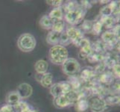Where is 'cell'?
Wrapping results in <instances>:
<instances>
[{
	"mask_svg": "<svg viewBox=\"0 0 120 112\" xmlns=\"http://www.w3.org/2000/svg\"><path fill=\"white\" fill-rule=\"evenodd\" d=\"M89 108L92 112H104L107 110V106L104 98L98 96L91 97L88 99Z\"/></svg>",
	"mask_w": 120,
	"mask_h": 112,
	"instance_id": "7",
	"label": "cell"
},
{
	"mask_svg": "<svg viewBox=\"0 0 120 112\" xmlns=\"http://www.w3.org/2000/svg\"><path fill=\"white\" fill-rule=\"evenodd\" d=\"M39 24L41 26V28H43V29L51 30L52 25H53V22H52V20L49 18V16L48 15H43L42 17L40 18Z\"/></svg>",
	"mask_w": 120,
	"mask_h": 112,
	"instance_id": "26",
	"label": "cell"
},
{
	"mask_svg": "<svg viewBox=\"0 0 120 112\" xmlns=\"http://www.w3.org/2000/svg\"><path fill=\"white\" fill-rule=\"evenodd\" d=\"M37 44L35 37L29 33H25L17 40L18 48L24 52H30L34 49Z\"/></svg>",
	"mask_w": 120,
	"mask_h": 112,
	"instance_id": "2",
	"label": "cell"
},
{
	"mask_svg": "<svg viewBox=\"0 0 120 112\" xmlns=\"http://www.w3.org/2000/svg\"><path fill=\"white\" fill-rule=\"evenodd\" d=\"M119 29H120V26H119V24L117 23V24H116L110 31H111L115 35H119Z\"/></svg>",
	"mask_w": 120,
	"mask_h": 112,
	"instance_id": "39",
	"label": "cell"
},
{
	"mask_svg": "<svg viewBox=\"0 0 120 112\" xmlns=\"http://www.w3.org/2000/svg\"><path fill=\"white\" fill-rule=\"evenodd\" d=\"M102 28H103L102 25L101 24L100 21H99L98 19H97L95 22H93L91 33L94 35H100L102 31Z\"/></svg>",
	"mask_w": 120,
	"mask_h": 112,
	"instance_id": "31",
	"label": "cell"
},
{
	"mask_svg": "<svg viewBox=\"0 0 120 112\" xmlns=\"http://www.w3.org/2000/svg\"><path fill=\"white\" fill-rule=\"evenodd\" d=\"M91 49L93 52L100 54H105L107 52L106 46L101 40H97L91 43Z\"/></svg>",
	"mask_w": 120,
	"mask_h": 112,
	"instance_id": "20",
	"label": "cell"
},
{
	"mask_svg": "<svg viewBox=\"0 0 120 112\" xmlns=\"http://www.w3.org/2000/svg\"><path fill=\"white\" fill-rule=\"evenodd\" d=\"M69 56L68 50L65 46L56 45L51 47L49 52V58L52 63L56 65H62Z\"/></svg>",
	"mask_w": 120,
	"mask_h": 112,
	"instance_id": "1",
	"label": "cell"
},
{
	"mask_svg": "<svg viewBox=\"0 0 120 112\" xmlns=\"http://www.w3.org/2000/svg\"><path fill=\"white\" fill-rule=\"evenodd\" d=\"M80 2L81 3H79V5L86 11H87L88 9H90L93 6V4L91 3L92 2L91 1H81Z\"/></svg>",
	"mask_w": 120,
	"mask_h": 112,
	"instance_id": "37",
	"label": "cell"
},
{
	"mask_svg": "<svg viewBox=\"0 0 120 112\" xmlns=\"http://www.w3.org/2000/svg\"><path fill=\"white\" fill-rule=\"evenodd\" d=\"M86 13V10L83 8L79 5L78 8L75 11L65 14L64 18L66 22L68 23L69 25H71L72 26H73L80 23L84 20Z\"/></svg>",
	"mask_w": 120,
	"mask_h": 112,
	"instance_id": "3",
	"label": "cell"
},
{
	"mask_svg": "<svg viewBox=\"0 0 120 112\" xmlns=\"http://www.w3.org/2000/svg\"><path fill=\"white\" fill-rule=\"evenodd\" d=\"M74 105L77 112H86L89 109L88 99L84 97H81Z\"/></svg>",
	"mask_w": 120,
	"mask_h": 112,
	"instance_id": "16",
	"label": "cell"
},
{
	"mask_svg": "<svg viewBox=\"0 0 120 112\" xmlns=\"http://www.w3.org/2000/svg\"><path fill=\"white\" fill-rule=\"evenodd\" d=\"M98 20L100 21L101 24L102 25V27H104L106 29H109V30H110L116 24H117L115 18L113 16H99Z\"/></svg>",
	"mask_w": 120,
	"mask_h": 112,
	"instance_id": "15",
	"label": "cell"
},
{
	"mask_svg": "<svg viewBox=\"0 0 120 112\" xmlns=\"http://www.w3.org/2000/svg\"><path fill=\"white\" fill-rule=\"evenodd\" d=\"M48 16L54 23L56 21H59V20H64V13L63 9H62V8L58 7V8H53Z\"/></svg>",
	"mask_w": 120,
	"mask_h": 112,
	"instance_id": "17",
	"label": "cell"
},
{
	"mask_svg": "<svg viewBox=\"0 0 120 112\" xmlns=\"http://www.w3.org/2000/svg\"><path fill=\"white\" fill-rule=\"evenodd\" d=\"M107 106L110 105H116L120 102V97L117 94H111L109 93L103 97Z\"/></svg>",
	"mask_w": 120,
	"mask_h": 112,
	"instance_id": "24",
	"label": "cell"
},
{
	"mask_svg": "<svg viewBox=\"0 0 120 112\" xmlns=\"http://www.w3.org/2000/svg\"><path fill=\"white\" fill-rule=\"evenodd\" d=\"M71 90H72V88L67 81L55 83L50 88V93L54 98L67 94Z\"/></svg>",
	"mask_w": 120,
	"mask_h": 112,
	"instance_id": "6",
	"label": "cell"
},
{
	"mask_svg": "<svg viewBox=\"0 0 120 112\" xmlns=\"http://www.w3.org/2000/svg\"><path fill=\"white\" fill-rule=\"evenodd\" d=\"M101 38V40L106 46L107 51L113 50L114 48L119 45V35L113 34L110 30H107L102 33Z\"/></svg>",
	"mask_w": 120,
	"mask_h": 112,
	"instance_id": "5",
	"label": "cell"
},
{
	"mask_svg": "<svg viewBox=\"0 0 120 112\" xmlns=\"http://www.w3.org/2000/svg\"><path fill=\"white\" fill-rule=\"evenodd\" d=\"M67 81L69 82L70 86H71L72 90H75V91L80 90L83 86L82 81H81L79 76H77V75H75V76H69Z\"/></svg>",
	"mask_w": 120,
	"mask_h": 112,
	"instance_id": "18",
	"label": "cell"
},
{
	"mask_svg": "<svg viewBox=\"0 0 120 112\" xmlns=\"http://www.w3.org/2000/svg\"><path fill=\"white\" fill-rule=\"evenodd\" d=\"M79 6V3L77 1H67L65 3H63L61 8L64 11V13L67 14L69 12L75 11Z\"/></svg>",
	"mask_w": 120,
	"mask_h": 112,
	"instance_id": "23",
	"label": "cell"
},
{
	"mask_svg": "<svg viewBox=\"0 0 120 112\" xmlns=\"http://www.w3.org/2000/svg\"><path fill=\"white\" fill-rule=\"evenodd\" d=\"M46 3L55 8H58L62 6L64 1H61V0H54V1L52 0V1H49V0H48V1H46Z\"/></svg>",
	"mask_w": 120,
	"mask_h": 112,
	"instance_id": "36",
	"label": "cell"
},
{
	"mask_svg": "<svg viewBox=\"0 0 120 112\" xmlns=\"http://www.w3.org/2000/svg\"><path fill=\"white\" fill-rule=\"evenodd\" d=\"M16 92L19 94L20 99H28L33 93V88L31 85L28 83H21L18 87Z\"/></svg>",
	"mask_w": 120,
	"mask_h": 112,
	"instance_id": "13",
	"label": "cell"
},
{
	"mask_svg": "<svg viewBox=\"0 0 120 112\" xmlns=\"http://www.w3.org/2000/svg\"><path fill=\"white\" fill-rule=\"evenodd\" d=\"M93 22L91 21V20H87V19H84L82 21L81 24V31L83 32H89L91 33V30H92V27H93Z\"/></svg>",
	"mask_w": 120,
	"mask_h": 112,
	"instance_id": "32",
	"label": "cell"
},
{
	"mask_svg": "<svg viewBox=\"0 0 120 112\" xmlns=\"http://www.w3.org/2000/svg\"><path fill=\"white\" fill-rule=\"evenodd\" d=\"M67 35L69 37L71 43L75 44L76 46L79 43V41L83 38L84 37V32H83L80 28H78L75 26H69L67 28L65 31Z\"/></svg>",
	"mask_w": 120,
	"mask_h": 112,
	"instance_id": "8",
	"label": "cell"
},
{
	"mask_svg": "<svg viewBox=\"0 0 120 112\" xmlns=\"http://www.w3.org/2000/svg\"><path fill=\"white\" fill-rule=\"evenodd\" d=\"M20 100H21V99H20L19 94L17 93L16 91H11V92H10L7 95L6 101L8 105L14 106L16 103H18Z\"/></svg>",
	"mask_w": 120,
	"mask_h": 112,
	"instance_id": "25",
	"label": "cell"
},
{
	"mask_svg": "<svg viewBox=\"0 0 120 112\" xmlns=\"http://www.w3.org/2000/svg\"><path fill=\"white\" fill-rule=\"evenodd\" d=\"M110 1H99V2H100L101 4H106V5H107V4H108L109 2H110Z\"/></svg>",
	"mask_w": 120,
	"mask_h": 112,
	"instance_id": "40",
	"label": "cell"
},
{
	"mask_svg": "<svg viewBox=\"0 0 120 112\" xmlns=\"http://www.w3.org/2000/svg\"><path fill=\"white\" fill-rule=\"evenodd\" d=\"M91 52H92L91 46H90L81 48L79 52H78V57H79V58L81 60H86Z\"/></svg>",
	"mask_w": 120,
	"mask_h": 112,
	"instance_id": "30",
	"label": "cell"
},
{
	"mask_svg": "<svg viewBox=\"0 0 120 112\" xmlns=\"http://www.w3.org/2000/svg\"><path fill=\"white\" fill-rule=\"evenodd\" d=\"M104 55L105 54H100V53H97V52L92 51V52H91L90 54V55L87 57L86 60L91 64H95V63L98 64L102 61L103 58H104Z\"/></svg>",
	"mask_w": 120,
	"mask_h": 112,
	"instance_id": "28",
	"label": "cell"
},
{
	"mask_svg": "<svg viewBox=\"0 0 120 112\" xmlns=\"http://www.w3.org/2000/svg\"><path fill=\"white\" fill-rule=\"evenodd\" d=\"M60 34L57 33L55 31H50L47 35L46 37V42L49 45H52V46L59 44V40H60Z\"/></svg>",
	"mask_w": 120,
	"mask_h": 112,
	"instance_id": "22",
	"label": "cell"
},
{
	"mask_svg": "<svg viewBox=\"0 0 120 112\" xmlns=\"http://www.w3.org/2000/svg\"><path fill=\"white\" fill-rule=\"evenodd\" d=\"M14 112H30L31 111L29 105L27 102L20 100L14 106Z\"/></svg>",
	"mask_w": 120,
	"mask_h": 112,
	"instance_id": "27",
	"label": "cell"
},
{
	"mask_svg": "<svg viewBox=\"0 0 120 112\" xmlns=\"http://www.w3.org/2000/svg\"><path fill=\"white\" fill-rule=\"evenodd\" d=\"M94 70H95V72H96V74L97 76V75L101 74V73L105 72V70H107V68L102 62H100V63H98L96 65V67H94Z\"/></svg>",
	"mask_w": 120,
	"mask_h": 112,
	"instance_id": "34",
	"label": "cell"
},
{
	"mask_svg": "<svg viewBox=\"0 0 120 112\" xmlns=\"http://www.w3.org/2000/svg\"><path fill=\"white\" fill-rule=\"evenodd\" d=\"M49 68V64L45 60H39L35 63L34 69L37 74L43 75L46 73Z\"/></svg>",
	"mask_w": 120,
	"mask_h": 112,
	"instance_id": "21",
	"label": "cell"
},
{
	"mask_svg": "<svg viewBox=\"0 0 120 112\" xmlns=\"http://www.w3.org/2000/svg\"><path fill=\"white\" fill-rule=\"evenodd\" d=\"M65 30V22L64 20H59V21L54 22L51 31L61 34Z\"/></svg>",
	"mask_w": 120,
	"mask_h": 112,
	"instance_id": "29",
	"label": "cell"
},
{
	"mask_svg": "<svg viewBox=\"0 0 120 112\" xmlns=\"http://www.w3.org/2000/svg\"><path fill=\"white\" fill-rule=\"evenodd\" d=\"M0 112H14L13 105H5L2 108H0Z\"/></svg>",
	"mask_w": 120,
	"mask_h": 112,
	"instance_id": "38",
	"label": "cell"
},
{
	"mask_svg": "<svg viewBox=\"0 0 120 112\" xmlns=\"http://www.w3.org/2000/svg\"><path fill=\"white\" fill-rule=\"evenodd\" d=\"M71 43H72L71 40H70L69 37L67 35V33H66L65 31H64L63 33H61L60 36L59 45L63 46H69V44H71Z\"/></svg>",
	"mask_w": 120,
	"mask_h": 112,
	"instance_id": "33",
	"label": "cell"
},
{
	"mask_svg": "<svg viewBox=\"0 0 120 112\" xmlns=\"http://www.w3.org/2000/svg\"><path fill=\"white\" fill-rule=\"evenodd\" d=\"M53 104L57 108H64L69 105H74V102L69 99L67 94L54 98Z\"/></svg>",
	"mask_w": 120,
	"mask_h": 112,
	"instance_id": "12",
	"label": "cell"
},
{
	"mask_svg": "<svg viewBox=\"0 0 120 112\" xmlns=\"http://www.w3.org/2000/svg\"><path fill=\"white\" fill-rule=\"evenodd\" d=\"M81 69V67L79 62L73 58H68L67 61L62 64L63 72L68 76H75L78 74Z\"/></svg>",
	"mask_w": 120,
	"mask_h": 112,
	"instance_id": "4",
	"label": "cell"
},
{
	"mask_svg": "<svg viewBox=\"0 0 120 112\" xmlns=\"http://www.w3.org/2000/svg\"><path fill=\"white\" fill-rule=\"evenodd\" d=\"M30 112H40V111H37V110H31Z\"/></svg>",
	"mask_w": 120,
	"mask_h": 112,
	"instance_id": "41",
	"label": "cell"
},
{
	"mask_svg": "<svg viewBox=\"0 0 120 112\" xmlns=\"http://www.w3.org/2000/svg\"><path fill=\"white\" fill-rule=\"evenodd\" d=\"M101 62L105 64L106 68L111 69L113 66L119 63V58L118 55H116L115 53L107 51L104 55V58H103Z\"/></svg>",
	"mask_w": 120,
	"mask_h": 112,
	"instance_id": "14",
	"label": "cell"
},
{
	"mask_svg": "<svg viewBox=\"0 0 120 112\" xmlns=\"http://www.w3.org/2000/svg\"><path fill=\"white\" fill-rule=\"evenodd\" d=\"M119 11V2L116 1H110L107 5L102 7L100 10V15L101 16H113V14Z\"/></svg>",
	"mask_w": 120,
	"mask_h": 112,
	"instance_id": "11",
	"label": "cell"
},
{
	"mask_svg": "<svg viewBox=\"0 0 120 112\" xmlns=\"http://www.w3.org/2000/svg\"><path fill=\"white\" fill-rule=\"evenodd\" d=\"M79 78L82 83H88L90 81L94 79L96 76V72H95L94 67L86 66V67L81 69L79 72Z\"/></svg>",
	"mask_w": 120,
	"mask_h": 112,
	"instance_id": "10",
	"label": "cell"
},
{
	"mask_svg": "<svg viewBox=\"0 0 120 112\" xmlns=\"http://www.w3.org/2000/svg\"><path fill=\"white\" fill-rule=\"evenodd\" d=\"M95 78H96L99 84L105 87L110 86L113 83L115 82L116 79L115 76H113V74L110 70H105V72L101 73V74L97 75Z\"/></svg>",
	"mask_w": 120,
	"mask_h": 112,
	"instance_id": "9",
	"label": "cell"
},
{
	"mask_svg": "<svg viewBox=\"0 0 120 112\" xmlns=\"http://www.w3.org/2000/svg\"><path fill=\"white\" fill-rule=\"evenodd\" d=\"M112 70V73L113 74V76H115L116 78H119L120 77V65L119 63L116 64L114 66H113V67L111 68Z\"/></svg>",
	"mask_w": 120,
	"mask_h": 112,
	"instance_id": "35",
	"label": "cell"
},
{
	"mask_svg": "<svg viewBox=\"0 0 120 112\" xmlns=\"http://www.w3.org/2000/svg\"><path fill=\"white\" fill-rule=\"evenodd\" d=\"M40 85L43 88H50L51 86L53 85V76L50 73H46L43 75H41L40 80H39Z\"/></svg>",
	"mask_w": 120,
	"mask_h": 112,
	"instance_id": "19",
	"label": "cell"
}]
</instances>
